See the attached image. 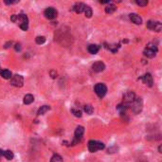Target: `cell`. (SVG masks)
I'll return each mask as SVG.
<instances>
[{"label": "cell", "mask_w": 162, "mask_h": 162, "mask_svg": "<svg viewBox=\"0 0 162 162\" xmlns=\"http://www.w3.org/2000/svg\"><path fill=\"white\" fill-rule=\"evenodd\" d=\"M104 144L101 141L98 140H89L88 141V150L90 151L91 153H95L97 151H100L104 149Z\"/></svg>", "instance_id": "1"}, {"label": "cell", "mask_w": 162, "mask_h": 162, "mask_svg": "<svg viewBox=\"0 0 162 162\" xmlns=\"http://www.w3.org/2000/svg\"><path fill=\"white\" fill-rule=\"evenodd\" d=\"M130 106H131L132 111H133L135 114L140 113L141 110H142V107H143V102L141 100V98H137V97H136L134 102L130 104Z\"/></svg>", "instance_id": "2"}, {"label": "cell", "mask_w": 162, "mask_h": 162, "mask_svg": "<svg viewBox=\"0 0 162 162\" xmlns=\"http://www.w3.org/2000/svg\"><path fill=\"white\" fill-rule=\"evenodd\" d=\"M95 93L98 95V97L104 98L107 93V87L104 83H97L94 87Z\"/></svg>", "instance_id": "3"}, {"label": "cell", "mask_w": 162, "mask_h": 162, "mask_svg": "<svg viewBox=\"0 0 162 162\" xmlns=\"http://www.w3.org/2000/svg\"><path fill=\"white\" fill-rule=\"evenodd\" d=\"M10 84L15 87H21L24 84V78L21 75H14L10 78Z\"/></svg>", "instance_id": "4"}, {"label": "cell", "mask_w": 162, "mask_h": 162, "mask_svg": "<svg viewBox=\"0 0 162 162\" xmlns=\"http://www.w3.org/2000/svg\"><path fill=\"white\" fill-rule=\"evenodd\" d=\"M146 27L148 28L149 29H152V31L159 32L161 31V29H162V25H161V23L159 21H152V20H150V21L147 22Z\"/></svg>", "instance_id": "5"}, {"label": "cell", "mask_w": 162, "mask_h": 162, "mask_svg": "<svg viewBox=\"0 0 162 162\" xmlns=\"http://www.w3.org/2000/svg\"><path fill=\"white\" fill-rule=\"evenodd\" d=\"M136 98V95L133 91H128L123 95V104L130 106V104L134 102Z\"/></svg>", "instance_id": "6"}, {"label": "cell", "mask_w": 162, "mask_h": 162, "mask_svg": "<svg viewBox=\"0 0 162 162\" xmlns=\"http://www.w3.org/2000/svg\"><path fill=\"white\" fill-rule=\"evenodd\" d=\"M44 14H45V16L47 19H54V18L57 16V10L54 8H51L50 7V8H47L45 10Z\"/></svg>", "instance_id": "7"}, {"label": "cell", "mask_w": 162, "mask_h": 162, "mask_svg": "<svg viewBox=\"0 0 162 162\" xmlns=\"http://www.w3.org/2000/svg\"><path fill=\"white\" fill-rule=\"evenodd\" d=\"M140 80H142V82L144 83L146 86H153V78H152V75L150 74V73H146V74L143 75Z\"/></svg>", "instance_id": "8"}, {"label": "cell", "mask_w": 162, "mask_h": 162, "mask_svg": "<svg viewBox=\"0 0 162 162\" xmlns=\"http://www.w3.org/2000/svg\"><path fill=\"white\" fill-rule=\"evenodd\" d=\"M104 68H105V65L102 62H96L92 65V69L95 72H102L104 70Z\"/></svg>", "instance_id": "9"}, {"label": "cell", "mask_w": 162, "mask_h": 162, "mask_svg": "<svg viewBox=\"0 0 162 162\" xmlns=\"http://www.w3.org/2000/svg\"><path fill=\"white\" fill-rule=\"evenodd\" d=\"M129 17H130V20L133 22L134 24L136 25H141L142 23V18L138 15V14L137 13H131L130 15H129Z\"/></svg>", "instance_id": "10"}, {"label": "cell", "mask_w": 162, "mask_h": 162, "mask_svg": "<svg viewBox=\"0 0 162 162\" xmlns=\"http://www.w3.org/2000/svg\"><path fill=\"white\" fill-rule=\"evenodd\" d=\"M83 133H84V128L83 126H78L76 128V130H75V133H74L75 137H74V138L82 140Z\"/></svg>", "instance_id": "11"}, {"label": "cell", "mask_w": 162, "mask_h": 162, "mask_svg": "<svg viewBox=\"0 0 162 162\" xmlns=\"http://www.w3.org/2000/svg\"><path fill=\"white\" fill-rule=\"evenodd\" d=\"M84 8H86V5H84L83 3L78 2L73 6V10H74L76 13H83Z\"/></svg>", "instance_id": "12"}, {"label": "cell", "mask_w": 162, "mask_h": 162, "mask_svg": "<svg viewBox=\"0 0 162 162\" xmlns=\"http://www.w3.org/2000/svg\"><path fill=\"white\" fill-rule=\"evenodd\" d=\"M128 108H129V106L127 104H123V102H121L120 104H119L117 106V111L119 112L120 115L123 116V115L126 114V111H127Z\"/></svg>", "instance_id": "13"}, {"label": "cell", "mask_w": 162, "mask_h": 162, "mask_svg": "<svg viewBox=\"0 0 162 162\" xmlns=\"http://www.w3.org/2000/svg\"><path fill=\"white\" fill-rule=\"evenodd\" d=\"M17 22H19V25L29 24V18L26 14H18L17 15Z\"/></svg>", "instance_id": "14"}, {"label": "cell", "mask_w": 162, "mask_h": 162, "mask_svg": "<svg viewBox=\"0 0 162 162\" xmlns=\"http://www.w3.org/2000/svg\"><path fill=\"white\" fill-rule=\"evenodd\" d=\"M156 52L157 51H154L153 49H144V51H143V53H144V55L146 57H148V58H154V56L156 55Z\"/></svg>", "instance_id": "15"}, {"label": "cell", "mask_w": 162, "mask_h": 162, "mask_svg": "<svg viewBox=\"0 0 162 162\" xmlns=\"http://www.w3.org/2000/svg\"><path fill=\"white\" fill-rule=\"evenodd\" d=\"M101 47L98 46V45H89L88 46V51L91 53V54H97L98 51L100 50Z\"/></svg>", "instance_id": "16"}, {"label": "cell", "mask_w": 162, "mask_h": 162, "mask_svg": "<svg viewBox=\"0 0 162 162\" xmlns=\"http://www.w3.org/2000/svg\"><path fill=\"white\" fill-rule=\"evenodd\" d=\"M34 101V97L32 96L31 94H27L24 97V100H23V102L25 104H32Z\"/></svg>", "instance_id": "17"}, {"label": "cell", "mask_w": 162, "mask_h": 162, "mask_svg": "<svg viewBox=\"0 0 162 162\" xmlns=\"http://www.w3.org/2000/svg\"><path fill=\"white\" fill-rule=\"evenodd\" d=\"M0 74H1V77L2 78H4L6 80H9L12 78V72H10V70H8V69H4V70H1L0 71Z\"/></svg>", "instance_id": "18"}, {"label": "cell", "mask_w": 162, "mask_h": 162, "mask_svg": "<svg viewBox=\"0 0 162 162\" xmlns=\"http://www.w3.org/2000/svg\"><path fill=\"white\" fill-rule=\"evenodd\" d=\"M116 10H117V7L114 4H112V3H109V4L106 6V8H105V13L111 14L113 13H115Z\"/></svg>", "instance_id": "19"}, {"label": "cell", "mask_w": 162, "mask_h": 162, "mask_svg": "<svg viewBox=\"0 0 162 162\" xmlns=\"http://www.w3.org/2000/svg\"><path fill=\"white\" fill-rule=\"evenodd\" d=\"M49 109H50V107H49V105H43V106H41V107H40V109L38 110L37 114H38V115H44V114L49 111Z\"/></svg>", "instance_id": "20"}, {"label": "cell", "mask_w": 162, "mask_h": 162, "mask_svg": "<svg viewBox=\"0 0 162 162\" xmlns=\"http://www.w3.org/2000/svg\"><path fill=\"white\" fill-rule=\"evenodd\" d=\"M84 14H86V17L87 18H90L92 16V14H93V12H92V9L90 8L89 6H86V8H84Z\"/></svg>", "instance_id": "21"}, {"label": "cell", "mask_w": 162, "mask_h": 162, "mask_svg": "<svg viewBox=\"0 0 162 162\" xmlns=\"http://www.w3.org/2000/svg\"><path fill=\"white\" fill-rule=\"evenodd\" d=\"M3 156H4L8 160H12L13 158V156H14V154L10 150H7L4 152V154H3Z\"/></svg>", "instance_id": "22"}, {"label": "cell", "mask_w": 162, "mask_h": 162, "mask_svg": "<svg viewBox=\"0 0 162 162\" xmlns=\"http://www.w3.org/2000/svg\"><path fill=\"white\" fill-rule=\"evenodd\" d=\"M83 110H84V112L87 114V115H91V114H93V112H94V109H93V107H92L90 104L84 105Z\"/></svg>", "instance_id": "23"}, {"label": "cell", "mask_w": 162, "mask_h": 162, "mask_svg": "<svg viewBox=\"0 0 162 162\" xmlns=\"http://www.w3.org/2000/svg\"><path fill=\"white\" fill-rule=\"evenodd\" d=\"M50 162H63V158L60 154H53V156L51 157Z\"/></svg>", "instance_id": "24"}, {"label": "cell", "mask_w": 162, "mask_h": 162, "mask_svg": "<svg viewBox=\"0 0 162 162\" xmlns=\"http://www.w3.org/2000/svg\"><path fill=\"white\" fill-rule=\"evenodd\" d=\"M35 42L38 44V45H42L46 42V38L44 37V36H37V37L35 38Z\"/></svg>", "instance_id": "25"}, {"label": "cell", "mask_w": 162, "mask_h": 162, "mask_svg": "<svg viewBox=\"0 0 162 162\" xmlns=\"http://www.w3.org/2000/svg\"><path fill=\"white\" fill-rule=\"evenodd\" d=\"M119 47H120V45H110L109 47H107V49L109 50H111L113 53H115L117 52V50L119 49Z\"/></svg>", "instance_id": "26"}, {"label": "cell", "mask_w": 162, "mask_h": 162, "mask_svg": "<svg viewBox=\"0 0 162 162\" xmlns=\"http://www.w3.org/2000/svg\"><path fill=\"white\" fill-rule=\"evenodd\" d=\"M71 112L73 113V115H74L75 117H77V118H81L82 117V111H81V110H79V109H71Z\"/></svg>", "instance_id": "27"}, {"label": "cell", "mask_w": 162, "mask_h": 162, "mask_svg": "<svg viewBox=\"0 0 162 162\" xmlns=\"http://www.w3.org/2000/svg\"><path fill=\"white\" fill-rule=\"evenodd\" d=\"M136 3H137L138 6L145 7V6H147V4H148V1H147V0H144V1H142V0H137Z\"/></svg>", "instance_id": "28"}, {"label": "cell", "mask_w": 162, "mask_h": 162, "mask_svg": "<svg viewBox=\"0 0 162 162\" xmlns=\"http://www.w3.org/2000/svg\"><path fill=\"white\" fill-rule=\"evenodd\" d=\"M147 49H153L154 51H157V47L154 45V43H149L148 45H147Z\"/></svg>", "instance_id": "29"}, {"label": "cell", "mask_w": 162, "mask_h": 162, "mask_svg": "<svg viewBox=\"0 0 162 162\" xmlns=\"http://www.w3.org/2000/svg\"><path fill=\"white\" fill-rule=\"evenodd\" d=\"M19 27L23 29V31H28V29H29V24H21L19 25Z\"/></svg>", "instance_id": "30"}, {"label": "cell", "mask_w": 162, "mask_h": 162, "mask_svg": "<svg viewBox=\"0 0 162 162\" xmlns=\"http://www.w3.org/2000/svg\"><path fill=\"white\" fill-rule=\"evenodd\" d=\"M117 150H118L117 147H111V148L108 149V153H115L117 152Z\"/></svg>", "instance_id": "31"}, {"label": "cell", "mask_w": 162, "mask_h": 162, "mask_svg": "<svg viewBox=\"0 0 162 162\" xmlns=\"http://www.w3.org/2000/svg\"><path fill=\"white\" fill-rule=\"evenodd\" d=\"M10 20L13 22H17V14H13L12 17H10Z\"/></svg>", "instance_id": "32"}, {"label": "cell", "mask_w": 162, "mask_h": 162, "mask_svg": "<svg viewBox=\"0 0 162 162\" xmlns=\"http://www.w3.org/2000/svg\"><path fill=\"white\" fill-rule=\"evenodd\" d=\"M14 47H15V50L16 51H20L21 50V45H20V44H16Z\"/></svg>", "instance_id": "33"}, {"label": "cell", "mask_w": 162, "mask_h": 162, "mask_svg": "<svg viewBox=\"0 0 162 162\" xmlns=\"http://www.w3.org/2000/svg\"><path fill=\"white\" fill-rule=\"evenodd\" d=\"M50 75H51V78L54 79V78H56V77H57V76H56L57 73H55V71H51V72H50Z\"/></svg>", "instance_id": "34"}, {"label": "cell", "mask_w": 162, "mask_h": 162, "mask_svg": "<svg viewBox=\"0 0 162 162\" xmlns=\"http://www.w3.org/2000/svg\"><path fill=\"white\" fill-rule=\"evenodd\" d=\"M12 44H13V42H8L5 45V47H6V49H8V47H10V45H12Z\"/></svg>", "instance_id": "35"}, {"label": "cell", "mask_w": 162, "mask_h": 162, "mask_svg": "<svg viewBox=\"0 0 162 162\" xmlns=\"http://www.w3.org/2000/svg\"><path fill=\"white\" fill-rule=\"evenodd\" d=\"M3 154H4V151L0 149V157H1V156H3Z\"/></svg>", "instance_id": "36"}, {"label": "cell", "mask_w": 162, "mask_h": 162, "mask_svg": "<svg viewBox=\"0 0 162 162\" xmlns=\"http://www.w3.org/2000/svg\"><path fill=\"white\" fill-rule=\"evenodd\" d=\"M158 152H159V153H161V146H159V147H158Z\"/></svg>", "instance_id": "37"}]
</instances>
